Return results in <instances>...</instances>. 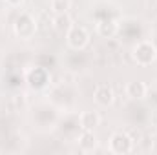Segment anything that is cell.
<instances>
[{
  "label": "cell",
  "instance_id": "cell-2",
  "mask_svg": "<svg viewBox=\"0 0 157 155\" xmlns=\"http://www.w3.org/2000/svg\"><path fill=\"white\" fill-rule=\"evenodd\" d=\"M13 31L18 39L29 40L37 31V20L29 13H20L15 20V24H13Z\"/></svg>",
  "mask_w": 157,
  "mask_h": 155
},
{
  "label": "cell",
  "instance_id": "cell-6",
  "mask_svg": "<svg viewBox=\"0 0 157 155\" xmlns=\"http://www.w3.org/2000/svg\"><path fill=\"white\" fill-rule=\"evenodd\" d=\"M93 100H95L99 106H112L113 100H115V93H113L112 86H108V84L97 86L95 91H93Z\"/></svg>",
  "mask_w": 157,
  "mask_h": 155
},
{
  "label": "cell",
  "instance_id": "cell-8",
  "mask_svg": "<svg viewBox=\"0 0 157 155\" xmlns=\"http://www.w3.org/2000/svg\"><path fill=\"white\" fill-rule=\"evenodd\" d=\"M78 124H80L82 130H91L93 131L101 124V115L97 112H84L78 117Z\"/></svg>",
  "mask_w": 157,
  "mask_h": 155
},
{
  "label": "cell",
  "instance_id": "cell-10",
  "mask_svg": "<svg viewBox=\"0 0 157 155\" xmlns=\"http://www.w3.org/2000/svg\"><path fill=\"white\" fill-rule=\"evenodd\" d=\"M78 146L82 152H90L97 146V139L91 130H82V133L78 135Z\"/></svg>",
  "mask_w": 157,
  "mask_h": 155
},
{
  "label": "cell",
  "instance_id": "cell-13",
  "mask_svg": "<svg viewBox=\"0 0 157 155\" xmlns=\"http://www.w3.org/2000/svg\"><path fill=\"white\" fill-rule=\"evenodd\" d=\"M22 2H24V0H6V4H7V6H11V7H18Z\"/></svg>",
  "mask_w": 157,
  "mask_h": 155
},
{
  "label": "cell",
  "instance_id": "cell-9",
  "mask_svg": "<svg viewBox=\"0 0 157 155\" xmlns=\"http://www.w3.org/2000/svg\"><path fill=\"white\" fill-rule=\"evenodd\" d=\"M146 84L144 82H139V80H133V82H128L126 86V95L130 99H144L146 97Z\"/></svg>",
  "mask_w": 157,
  "mask_h": 155
},
{
  "label": "cell",
  "instance_id": "cell-3",
  "mask_svg": "<svg viewBox=\"0 0 157 155\" xmlns=\"http://www.w3.org/2000/svg\"><path fill=\"white\" fill-rule=\"evenodd\" d=\"M66 42L71 49H84L88 44H90V33L84 26H78L73 24L68 28V33H66Z\"/></svg>",
  "mask_w": 157,
  "mask_h": 155
},
{
  "label": "cell",
  "instance_id": "cell-4",
  "mask_svg": "<svg viewBox=\"0 0 157 155\" xmlns=\"http://www.w3.org/2000/svg\"><path fill=\"white\" fill-rule=\"evenodd\" d=\"M133 148V141L126 131H115L110 137V152L113 153H130Z\"/></svg>",
  "mask_w": 157,
  "mask_h": 155
},
{
  "label": "cell",
  "instance_id": "cell-5",
  "mask_svg": "<svg viewBox=\"0 0 157 155\" xmlns=\"http://www.w3.org/2000/svg\"><path fill=\"white\" fill-rule=\"evenodd\" d=\"M26 78H28L29 86L35 88V89H42V88H46L49 84V73H48V70L46 68H40V66L29 70Z\"/></svg>",
  "mask_w": 157,
  "mask_h": 155
},
{
  "label": "cell",
  "instance_id": "cell-7",
  "mask_svg": "<svg viewBox=\"0 0 157 155\" xmlns=\"http://www.w3.org/2000/svg\"><path fill=\"white\" fill-rule=\"evenodd\" d=\"M95 28H97V33H99L101 37H104V39L115 37L117 31H119V24L115 20H112V18H102V20H99Z\"/></svg>",
  "mask_w": 157,
  "mask_h": 155
},
{
  "label": "cell",
  "instance_id": "cell-1",
  "mask_svg": "<svg viewBox=\"0 0 157 155\" xmlns=\"http://www.w3.org/2000/svg\"><path fill=\"white\" fill-rule=\"evenodd\" d=\"M157 59V46L150 40H141L133 46V60L139 66H148Z\"/></svg>",
  "mask_w": 157,
  "mask_h": 155
},
{
  "label": "cell",
  "instance_id": "cell-11",
  "mask_svg": "<svg viewBox=\"0 0 157 155\" xmlns=\"http://www.w3.org/2000/svg\"><path fill=\"white\" fill-rule=\"evenodd\" d=\"M70 7H71L70 0H49V9L55 15H64V13H68Z\"/></svg>",
  "mask_w": 157,
  "mask_h": 155
},
{
  "label": "cell",
  "instance_id": "cell-12",
  "mask_svg": "<svg viewBox=\"0 0 157 155\" xmlns=\"http://www.w3.org/2000/svg\"><path fill=\"white\" fill-rule=\"evenodd\" d=\"M55 26L59 28V29H68L70 26H71V20H70V17L64 13V15H57V18H55Z\"/></svg>",
  "mask_w": 157,
  "mask_h": 155
}]
</instances>
